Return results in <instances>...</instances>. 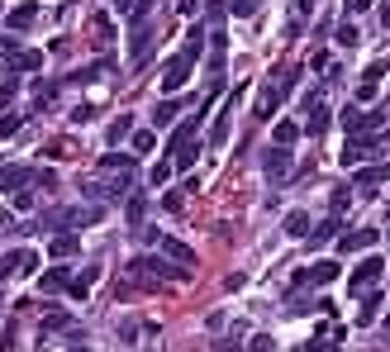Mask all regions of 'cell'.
I'll return each instance as SVG.
<instances>
[{
  "mask_svg": "<svg viewBox=\"0 0 390 352\" xmlns=\"http://www.w3.org/2000/svg\"><path fill=\"white\" fill-rule=\"evenodd\" d=\"M200 43H205V29H190V33H186V48L162 67V91H181V86L190 82V72H195V62H200Z\"/></svg>",
  "mask_w": 390,
  "mask_h": 352,
  "instance_id": "1",
  "label": "cell"
},
{
  "mask_svg": "<svg viewBox=\"0 0 390 352\" xmlns=\"http://www.w3.org/2000/svg\"><path fill=\"white\" fill-rule=\"evenodd\" d=\"M295 77H300V67H281V72H276L271 82L262 86V95H257V109H253V114H257L262 124H267V119H276V109H281V100H286V91L295 86Z\"/></svg>",
  "mask_w": 390,
  "mask_h": 352,
  "instance_id": "2",
  "label": "cell"
},
{
  "mask_svg": "<svg viewBox=\"0 0 390 352\" xmlns=\"http://www.w3.org/2000/svg\"><path fill=\"white\" fill-rule=\"evenodd\" d=\"M133 276H148V281H186V267L172 257H133Z\"/></svg>",
  "mask_w": 390,
  "mask_h": 352,
  "instance_id": "3",
  "label": "cell"
},
{
  "mask_svg": "<svg viewBox=\"0 0 390 352\" xmlns=\"http://www.w3.org/2000/svg\"><path fill=\"white\" fill-rule=\"evenodd\" d=\"M148 48H153V24H148V15H133V29H129V57H133V62H148Z\"/></svg>",
  "mask_w": 390,
  "mask_h": 352,
  "instance_id": "4",
  "label": "cell"
},
{
  "mask_svg": "<svg viewBox=\"0 0 390 352\" xmlns=\"http://www.w3.org/2000/svg\"><path fill=\"white\" fill-rule=\"evenodd\" d=\"M290 162H295V153H290L286 143H271V148L262 153V171H267L271 181H281V176L290 171Z\"/></svg>",
  "mask_w": 390,
  "mask_h": 352,
  "instance_id": "5",
  "label": "cell"
},
{
  "mask_svg": "<svg viewBox=\"0 0 390 352\" xmlns=\"http://www.w3.org/2000/svg\"><path fill=\"white\" fill-rule=\"evenodd\" d=\"M381 124H386V109H347V114H343V129H347V134H366V129L376 134Z\"/></svg>",
  "mask_w": 390,
  "mask_h": 352,
  "instance_id": "6",
  "label": "cell"
},
{
  "mask_svg": "<svg viewBox=\"0 0 390 352\" xmlns=\"http://www.w3.org/2000/svg\"><path fill=\"white\" fill-rule=\"evenodd\" d=\"M338 271H343V262H314V267L295 271L290 286H329V281H338Z\"/></svg>",
  "mask_w": 390,
  "mask_h": 352,
  "instance_id": "7",
  "label": "cell"
},
{
  "mask_svg": "<svg viewBox=\"0 0 390 352\" xmlns=\"http://www.w3.org/2000/svg\"><path fill=\"white\" fill-rule=\"evenodd\" d=\"M5 62H10V72H20V77H38V72H43V53H38V48H15Z\"/></svg>",
  "mask_w": 390,
  "mask_h": 352,
  "instance_id": "8",
  "label": "cell"
},
{
  "mask_svg": "<svg viewBox=\"0 0 390 352\" xmlns=\"http://www.w3.org/2000/svg\"><path fill=\"white\" fill-rule=\"evenodd\" d=\"M376 238H381V229L371 224V229H352V234H343L338 238V252H362V247H376Z\"/></svg>",
  "mask_w": 390,
  "mask_h": 352,
  "instance_id": "9",
  "label": "cell"
},
{
  "mask_svg": "<svg viewBox=\"0 0 390 352\" xmlns=\"http://www.w3.org/2000/svg\"><path fill=\"white\" fill-rule=\"evenodd\" d=\"M381 276H386V262H381V257H376V252H371V257H366L362 267L352 271V286H357V291H366V286H376V281H381Z\"/></svg>",
  "mask_w": 390,
  "mask_h": 352,
  "instance_id": "10",
  "label": "cell"
},
{
  "mask_svg": "<svg viewBox=\"0 0 390 352\" xmlns=\"http://www.w3.org/2000/svg\"><path fill=\"white\" fill-rule=\"evenodd\" d=\"M67 286H72V271L67 267H48L43 276H38V291H43V296H62Z\"/></svg>",
  "mask_w": 390,
  "mask_h": 352,
  "instance_id": "11",
  "label": "cell"
},
{
  "mask_svg": "<svg viewBox=\"0 0 390 352\" xmlns=\"http://www.w3.org/2000/svg\"><path fill=\"white\" fill-rule=\"evenodd\" d=\"M381 181H390V158H386V162H376V167H366L352 186H362V195H376V186H381Z\"/></svg>",
  "mask_w": 390,
  "mask_h": 352,
  "instance_id": "12",
  "label": "cell"
},
{
  "mask_svg": "<svg viewBox=\"0 0 390 352\" xmlns=\"http://www.w3.org/2000/svg\"><path fill=\"white\" fill-rule=\"evenodd\" d=\"M376 148H381L376 138H362V134H352V143L343 148V162H366V158H371Z\"/></svg>",
  "mask_w": 390,
  "mask_h": 352,
  "instance_id": "13",
  "label": "cell"
},
{
  "mask_svg": "<svg viewBox=\"0 0 390 352\" xmlns=\"http://www.w3.org/2000/svg\"><path fill=\"white\" fill-rule=\"evenodd\" d=\"M33 20H38V5L24 0V5H15V10H10V20H5V24H10V33H24Z\"/></svg>",
  "mask_w": 390,
  "mask_h": 352,
  "instance_id": "14",
  "label": "cell"
},
{
  "mask_svg": "<svg viewBox=\"0 0 390 352\" xmlns=\"http://www.w3.org/2000/svg\"><path fill=\"white\" fill-rule=\"evenodd\" d=\"M52 257H77L81 252V238H77V229H57V238H52V247H48Z\"/></svg>",
  "mask_w": 390,
  "mask_h": 352,
  "instance_id": "15",
  "label": "cell"
},
{
  "mask_svg": "<svg viewBox=\"0 0 390 352\" xmlns=\"http://www.w3.org/2000/svg\"><path fill=\"white\" fill-rule=\"evenodd\" d=\"M96 281H100V267H86V271H77V276H72V286H67V291H72V300H86Z\"/></svg>",
  "mask_w": 390,
  "mask_h": 352,
  "instance_id": "16",
  "label": "cell"
},
{
  "mask_svg": "<svg viewBox=\"0 0 390 352\" xmlns=\"http://www.w3.org/2000/svg\"><path fill=\"white\" fill-rule=\"evenodd\" d=\"M29 181V167H20V162H0V190H15V186H24Z\"/></svg>",
  "mask_w": 390,
  "mask_h": 352,
  "instance_id": "17",
  "label": "cell"
},
{
  "mask_svg": "<svg viewBox=\"0 0 390 352\" xmlns=\"http://www.w3.org/2000/svg\"><path fill=\"white\" fill-rule=\"evenodd\" d=\"M157 243H162V252H167L172 262H181V267H190V262H195V252H190L181 238H157Z\"/></svg>",
  "mask_w": 390,
  "mask_h": 352,
  "instance_id": "18",
  "label": "cell"
},
{
  "mask_svg": "<svg viewBox=\"0 0 390 352\" xmlns=\"http://www.w3.org/2000/svg\"><path fill=\"white\" fill-rule=\"evenodd\" d=\"M281 229H286L290 238H305V234H310V215H305V210H290V215L281 219Z\"/></svg>",
  "mask_w": 390,
  "mask_h": 352,
  "instance_id": "19",
  "label": "cell"
},
{
  "mask_svg": "<svg viewBox=\"0 0 390 352\" xmlns=\"http://www.w3.org/2000/svg\"><path fill=\"white\" fill-rule=\"evenodd\" d=\"M129 129H133V114H119V119L105 129V143H110V148H114V143H124V138H129Z\"/></svg>",
  "mask_w": 390,
  "mask_h": 352,
  "instance_id": "20",
  "label": "cell"
},
{
  "mask_svg": "<svg viewBox=\"0 0 390 352\" xmlns=\"http://www.w3.org/2000/svg\"><path fill=\"white\" fill-rule=\"evenodd\" d=\"M300 134H305V129H300L295 119H276V134H271V138H276V143H286V148H290V143H300Z\"/></svg>",
  "mask_w": 390,
  "mask_h": 352,
  "instance_id": "21",
  "label": "cell"
},
{
  "mask_svg": "<svg viewBox=\"0 0 390 352\" xmlns=\"http://www.w3.org/2000/svg\"><path fill=\"white\" fill-rule=\"evenodd\" d=\"M381 300H386V296H381L376 286H371V296L362 291V324H371V319H381Z\"/></svg>",
  "mask_w": 390,
  "mask_h": 352,
  "instance_id": "22",
  "label": "cell"
},
{
  "mask_svg": "<svg viewBox=\"0 0 390 352\" xmlns=\"http://www.w3.org/2000/svg\"><path fill=\"white\" fill-rule=\"evenodd\" d=\"M329 119H333V114L324 109V100H319V105L310 109V119H305V134H324V129H329Z\"/></svg>",
  "mask_w": 390,
  "mask_h": 352,
  "instance_id": "23",
  "label": "cell"
},
{
  "mask_svg": "<svg viewBox=\"0 0 390 352\" xmlns=\"http://www.w3.org/2000/svg\"><path fill=\"white\" fill-rule=\"evenodd\" d=\"M338 229H343V215H329V224H324V229H314V234H305V238L319 247V243H329V238H333Z\"/></svg>",
  "mask_w": 390,
  "mask_h": 352,
  "instance_id": "24",
  "label": "cell"
},
{
  "mask_svg": "<svg viewBox=\"0 0 390 352\" xmlns=\"http://www.w3.org/2000/svg\"><path fill=\"white\" fill-rule=\"evenodd\" d=\"M43 333H72V319H67L62 309H48V314H43Z\"/></svg>",
  "mask_w": 390,
  "mask_h": 352,
  "instance_id": "25",
  "label": "cell"
},
{
  "mask_svg": "<svg viewBox=\"0 0 390 352\" xmlns=\"http://www.w3.org/2000/svg\"><path fill=\"white\" fill-rule=\"evenodd\" d=\"M100 171H133V158H129V153H105Z\"/></svg>",
  "mask_w": 390,
  "mask_h": 352,
  "instance_id": "26",
  "label": "cell"
},
{
  "mask_svg": "<svg viewBox=\"0 0 390 352\" xmlns=\"http://www.w3.org/2000/svg\"><path fill=\"white\" fill-rule=\"evenodd\" d=\"M352 205V186H333V195H329V215H343Z\"/></svg>",
  "mask_w": 390,
  "mask_h": 352,
  "instance_id": "27",
  "label": "cell"
},
{
  "mask_svg": "<svg viewBox=\"0 0 390 352\" xmlns=\"http://www.w3.org/2000/svg\"><path fill=\"white\" fill-rule=\"evenodd\" d=\"M129 138H133V153H138V158L153 153V129H129Z\"/></svg>",
  "mask_w": 390,
  "mask_h": 352,
  "instance_id": "28",
  "label": "cell"
},
{
  "mask_svg": "<svg viewBox=\"0 0 390 352\" xmlns=\"http://www.w3.org/2000/svg\"><path fill=\"white\" fill-rule=\"evenodd\" d=\"M177 114H181V105H177V100H162V105L153 109V124H172Z\"/></svg>",
  "mask_w": 390,
  "mask_h": 352,
  "instance_id": "29",
  "label": "cell"
},
{
  "mask_svg": "<svg viewBox=\"0 0 390 352\" xmlns=\"http://www.w3.org/2000/svg\"><path fill=\"white\" fill-rule=\"evenodd\" d=\"M20 124H24V114H0V143L20 134Z\"/></svg>",
  "mask_w": 390,
  "mask_h": 352,
  "instance_id": "30",
  "label": "cell"
},
{
  "mask_svg": "<svg viewBox=\"0 0 390 352\" xmlns=\"http://www.w3.org/2000/svg\"><path fill=\"white\" fill-rule=\"evenodd\" d=\"M15 91H20V72H10V77L0 82V109H5L10 100H15Z\"/></svg>",
  "mask_w": 390,
  "mask_h": 352,
  "instance_id": "31",
  "label": "cell"
},
{
  "mask_svg": "<svg viewBox=\"0 0 390 352\" xmlns=\"http://www.w3.org/2000/svg\"><path fill=\"white\" fill-rule=\"evenodd\" d=\"M257 10H262V0H229V15H238V20H248Z\"/></svg>",
  "mask_w": 390,
  "mask_h": 352,
  "instance_id": "32",
  "label": "cell"
},
{
  "mask_svg": "<svg viewBox=\"0 0 390 352\" xmlns=\"http://www.w3.org/2000/svg\"><path fill=\"white\" fill-rule=\"evenodd\" d=\"M338 43L343 48H357V43H362V29L357 24H338Z\"/></svg>",
  "mask_w": 390,
  "mask_h": 352,
  "instance_id": "33",
  "label": "cell"
},
{
  "mask_svg": "<svg viewBox=\"0 0 390 352\" xmlns=\"http://www.w3.org/2000/svg\"><path fill=\"white\" fill-rule=\"evenodd\" d=\"M224 15H229V5L224 0H209V24H214V33H224Z\"/></svg>",
  "mask_w": 390,
  "mask_h": 352,
  "instance_id": "34",
  "label": "cell"
},
{
  "mask_svg": "<svg viewBox=\"0 0 390 352\" xmlns=\"http://www.w3.org/2000/svg\"><path fill=\"white\" fill-rule=\"evenodd\" d=\"M386 72H390V67L381 62V57H376V62L366 67V77H362V82H376V86H381V82H386Z\"/></svg>",
  "mask_w": 390,
  "mask_h": 352,
  "instance_id": "35",
  "label": "cell"
},
{
  "mask_svg": "<svg viewBox=\"0 0 390 352\" xmlns=\"http://www.w3.org/2000/svg\"><path fill=\"white\" fill-rule=\"evenodd\" d=\"M43 153H48L52 162H57V158H67V153H72V143H67V138H52V143L43 148Z\"/></svg>",
  "mask_w": 390,
  "mask_h": 352,
  "instance_id": "36",
  "label": "cell"
},
{
  "mask_svg": "<svg viewBox=\"0 0 390 352\" xmlns=\"http://www.w3.org/2000/svg\"><path fill=\"white\" fill-rule=\"evenodd\" d=\"M376 91H381L376 82H362V86H357V105H371V100H376Z\"/></svg>",
  "mask_w": 390,
  "mask_h": 352,
  "instance_id": "37",
  "label": "cell"
},
{
  "mask_svg": "<svg viewBox=\"0 0 390 352\" xmlns=\"http://www.w3.org/2000/svg\"><path fill=\"white\" fill-rule=\"evenodd\" d=\"M224 138H229V119H219V124L209 129V143H214V148H224Z\"/></svg>",
  "mask_w": 390,
  "mask_h": 352,
  "instance_id": "38",
  "label": "cell"
},
{
  "mask_svg": "<svg viewBox=\"0 0 390 352\" xmlns=\"http://www.w3.org/2000/svg\"><path fill=\"white\" fill-rule=\"evenodd\" d=\"M162 210H167V215H181V195L167 190V195H162Z\"/></svg>",
  "mask_w": 390,
  "mask_h": 352,
  "instance_id": "39",
  "label": "cell"
},
{
  "mask_svg": "<svg viewBox=\"0 0 390 352\" xmlns=\"http://www.w3.org/2000/svg\"><path fill=\"white\" fill-rule=\"evenodd\" d=\"M172 181V162H157L153 167V186H167Z\"/></svg>",
  "mask_w": 390,
  "mask_h": 352,
  "instance_id": "40",
  "label": "cell"
},
{
  "mask_svg": "<svg viewBox=\"0 0 390 352\" xmlns=\"http://www.w3.org/2000/svg\"><path fill=\"white\" fill-rule=\"evenodd\" d=\"M157 238H162V234H157L153 224H138V243H157Z\"/></svg>",
  "mask_w": 390,
  "mask_h": 352,
  "instance_id": "41",
  "label": "cell"
},
{
  "mask_svg": "<svg viewBox=\"0 0 390 352\" xmlns=\"http://www.w3.org/2000/svg\"><path fill=\"white\" fill-rule=\"evenodd\" d=\"M319 100H324V86H314V91H305V100H300V105H305V109H314Z\"/></svg>",
  "mask_w": 390,
  "mask_h": 352,
  "instance_id": "42",
  "label": "cell"
},
{
  "mask_svg": "<svg viewBox=\"0 0 390 352\" xmlns=\"http://www.w3.org/2000/svg\"><path fill=\"white\" fill-rule=\"evenodd\" d=\"M72 119H77V124H86V119H96V105H77V109H72Z\"/></svg>",
  "mask_w": 390,
  "mask_h": 352,
  "instance_id": "43",
  "label": "cell"
},
{
  "mask_svg": "<svg viewBox=\"0 0 390 352\" xmlns=\"http://www.w3.org/2000/svg\"><path fill=\"white\" fill-rule=\"evenodd\" d=\"M15 48H20V38H15V33H5V38H0V57H10Z\"/></svg>",
  "mask_w": 390,
  "mask_h": 352,
  "instance_id": "44",
  "label": "cell"
},
{
  "mask_svg": "<svg viewBox=\"0 0 390 352\" xmlns=\"http://www.w3.org/2000/svg\"><path fill=\"white\" fill-rule=\"evenodd\" d=\"M177 5H181V15H195V10H200L205 0H177Z\"/></svg>",
  "mask_w": 390,
  "mask_h": 352,
  "instance_id": "45",
  "label": "cell"
},
{
  "mask_svg": "<svg viewBox=\"0 0 390 352\" xmlns=\"http://www.w3.org/2000/svg\"><path fill=\"white\" fill-rule=\"evenodd\" d=\"M366 5H371V0H347V10H352V15H362Z\"/></svg>",
  "mask_w": 390,
  "mask_h": 352,
  "instance_id": "46",
  "label": "cell"
},
{
  "mask_svg": "<svg viewBox=\"0 0 390 352\" xmlns=\"http://www.w3.org/2000/svg\"><path fill=\"white\" fill-rule=\"evenodd\" d=\"M110 5H114L119 15H124V10H133V0H110Z\"/></svg>",
  "mask_w": 390,
  "mask_h": 352,
  "instance_id": "47",
  "label": "cell"
},
{
  "mask_svg": "<svg viewBox=\"0 0 390 352\" xmlns=\"http://www.w3.org/2000/svg\"><path fill=\"white\" fill-rule=\"evenodd\" d=\"M381 24L390 29V0H386V5H381Z\"/></svg>",
  "mask_w": 390,
  "mask_h": 352,
  "instance_id": "48",
  "label": "cell"
},
{
  "mask_svg": "<svg viewBox=\"0 0 390 352\" xmlns=\"http://www.w3.org/2000/svg\"><path fill=\"white\" fill-rule=\"evenodd\" d=\"M5 224H10V215H5V210H0V229H5Z\"/></svg>",
  "mask_w": 390,
  "mask_h": 352,
  "instance_id": "49",
  "label": "cell"
},
{
  "mask_svg": "<svg viewBox=\"0 0 390 352\" xmlns=\"http://www.w3.org/2000/svg\"><path fill=\"white\" fill-rule=\"evenodd\" d=\"M386 324H390V309H386Z\"/></svg>",
  "mask_w": 390,
  "mask_h": 352,
  "instance_id": "50",
  "label": "cell"
}]
</instances>
